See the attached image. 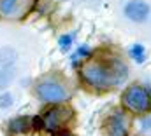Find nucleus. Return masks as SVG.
I'll use <instances>...</instances> for the list:
<instances>
[{
    "label": "nucleus",
    "mask_w": 151,
    "mask_h": 136,
    "mask_svg": "<svg viewBox=\"0 0 151 136\" xmlns=\"http://www.w3.org/2000/svg\"><path fill=\"white\" fill-rule=\"evenodd\" d=\"M127 75H128V68L118 58H109L104 61H90L81 67V77L90 86L99 89L118 86L119 82L125 80Z\"/></svg>",
    "instance_id": "f257e3e1"
},
{
    "label": "nucleus",
    "mask_w": 151,
    "mask_h": 136,
    "mask_svg": "<svg viewBox=\"0 0 151 136\" xmlns=\"http://www.w3.org/2000/svg\"><path fill=\"white\" fill-rule=\"evenodd\" d=\"M123 103L127 108H130L132 112H148L151 106V100H150V93L146 87L142 86H130L125 93H123Z\"/></svg>",
    "instance_id": "f03ea898"
},
{
    "label": "nucleus",
    "mask_w": 151,
    "mask_h": 136,
    "mask_svg": "<svg viewBox=\"0 0 151 136\" xmlns=\"http://www.w3.org/2000/svg\"><path fill=\"white\" fill-rule=\"evenodd\" d=\"M72 110L67 108V106H56V108H51L44 119H42V127L49 133H56L62 126H65L70 119H72Z\"/></svg>",
    "instance_id": "7ed1b4c3"
},
{
    "label": "nucleus",
    "mask_w": 151,
    "mask_h": 136,
    "mask_svg": "<svg viewBox=\"0 0 151 136\" xmlns=\"http://www.w3.org/2000/svg\"><path fill=\"white\" fill-rule=\"evenodd\" d=\"M35 91H37L39 98L42 101H47V103H58V101H63V100L69 98L67 89L62 84L55 82V80H44V82H40L35 87Z\"/></svg>",
    "instance_id": "20e7f679"
},
{
    "label": "nucleus",
    "mask_w": 151,
    "mask_h": 136,
    "mask_svg": "<svg viewBox=\"0 0 151 136\" xmlns=\"http://www.w3.org/2000/svg\"><path fill=\"white\" fill-rule=\"evenodd\" d=\"M34 5V0H0V18L21 19Z\"/></svg>",
    "instance_id": "39448f33"
},
{
    "label": "nucleus",
    "mask_w": 151,
    "mask_h": 136,
    "mask_svg": "<svg viewBox=\"0 0 151 136\" xmlns=\"http://www.w3.org/2000/svg\"><path fill=\"white\" fill-rule=\"evenodd\" d=\"M125 16L135 23H142L150 16V5L142 0H132L125 5Z\"/></svg>",
    "instance_id": "423d86ee"
},
{
    "label": "nucleus",
    "mask_w": 151,
    "mask_h": 136,
    "mask_svg": "<svg viewBox=\"0 0 151 136\" xmlns=\"http://www.w3.org/2000/svg\"><path fill=\"white\" fill-rule=\"evenodd\" d=\"M106 129H107V135L109 136H127V133H128L127 117H125L121 112L113 113V115L107 119Z\"/></svg>",
    "instance_id": "0eeeda50"
},
{
    "label": "nucleus",
    "mask_w": 151,
    "mask_h": 136,
    "mask_svg": "<svg viewBox=\"0 0 151 136\" xmlns=\"http://www.w3.org/2000/svg\"><path fill=\"white\" fill-rule=\"evenodd\" d=\"M30 120H32L30 117H19V119H14V120L9 124V131H11V133H14V135L23 133V131H27V129H28Z\"/></svg>",
    "instance_id": "6e6552de"
},
{
    "label": "nucleus",
    "mask_w": 151,
    "mask_h": 136,
    "mask_svg": "<svg viewBox=\"0 0 151 136\" xmlns=\"http://www.w3.org/2000/svg\"><path fill=\"white\" fill-rule=\"evenodd\" d=\"M130 56L137 61V63H142L144 59H146V54H144V47L141 45V44H135V45H132L130 47Z\"/></svg>",
    "instance_id": "1a4fd4ad"
},
{
    "label": "nucleus",
    "mask_w": 151,
    "mask_h": 136,
    "mask_svg": "<svg viewBox=\"0 0 151 136\" xmlns=\"http://www.w3.org/2000/svg\"><path fill=\"white\" fill-rule=\"evenodd\" d=\"M14 75V68L12 67H5L2 72H0V87H4L9 80H11V77Z\"/></svg>",
    "instance_id": "9d476101"
},
{
    "label": "nucleus",
    "mask_w": 151,
    "mask_h": 136,
    "mask_svg": "<svg viewBox=\"0 0 151 136\" xmlns=\"http://www.w3.org/2000/svg\"><path fill=\"white\" fill-rule=\"evenodd\" d=\"M70 42H72V35H63V37H60V40H58V44H60L62 49H69Z\"/></svg>",
    "instance_id": "9b49d317"
},
{
    "label": "nucleus",
    "mask_w": 151,
    "mask_h": 136,
    "mask_svg": "<svg viewBox=\"0 0 151 136\" xmlns=\"http://www.w3.org/2000/svg\"><path fill=\"white\" fill-rule=\"evenodd\" d=\"M12 101V98H11V94H7V93H4L2 94V98H0V108H5L7 105H11Z\"/></svg>",
    "instance_id": "f8f14e48"
},
{
    "label": "nucleus",
    "mask_w": 151,
    "mask_h": 136,
    "mask_svg": "<svg viewBox=\"0 0 151 136\" xmlns=\"http://www.w3.org/2000/svg\"><path fill=\"white\" fill-rule=\"evenodd\" d=\"M86 54H88V47H81V49H77L76 58H77V56H86Z\"/></svg>",
    "instance_id": "ddd939ff"
},
{
    "label": "nucleus",
    "mask_w": 151,
    "mask_h": 136,
    "mask_svg": "<svg viewBox=\"0 0 151 136\" xmlns=\"http://www.w3.org/2000/svg\"><path fill=\"white\" fill-rule=\"evenodd\" d=\"M58 136H72V135H69V133H60Z\"/></svg>",
    "instance_id": "4468645a"
}]
</instances>
